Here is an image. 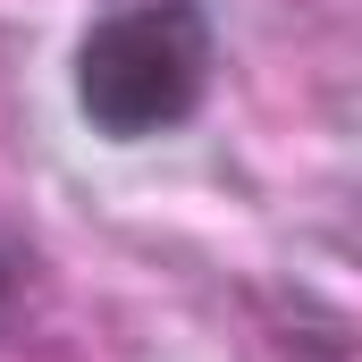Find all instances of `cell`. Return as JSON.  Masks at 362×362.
<instances>
[{
	"label": "cell",
	"mask_w": 362,
	"mask_h": 362,
	"mask_svg": "<svg viewBox=\"0 0 362 362\" xmlns=\"http://www.w3.org/2000/svg\"><path fill=\"white\" fill-rule=\"evenodd\" d=\"M219 85V25L202 0H118L76 34L68 93L101 144H152L202 118Z\"/></svg>",
	"instance_id": "1"
},
{
	"label": "cell",
	"mask_w": 362,
	"mask_h": 362,
	"mask_svg": "<svg viewBox=\"0 0 362 362\" xmlns=\"http://www.w3.org/2000/svg\"><path fill=\"white\" fill-rule=\"evenodd\" d=\"M25 270H34V253L0 236V329H8V320H17V303H25Z\"/></svg>",
	"instance_id": "2"
}]
</instances>
